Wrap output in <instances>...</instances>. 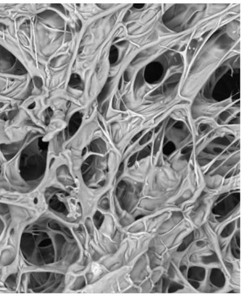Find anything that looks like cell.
I'll return each instance as SVG.
<instances>
[{"label":"cell","mask_w":244,"mask_h":297,"mask_svg":"<svg viewBox=\"0 0 244 297\" xmlns=\"http://www.w3.org/2000/svg\"><path fill=\"white\" fill-rule=\"evenodd\" d=\"M82 116L79 112L76 113L70 120L69 124V132L70 135H73L79 128L81 123Z\"/></svg>","instance_id":"6da1fadb"},{"label":"cell","mask_w":244,"mask_h":297,"mask_svg":"<svg viewBox=\"0 0 244 297\" xmlns=\"http://www.w3.org/2000/svg\"><path fill=\"white\" fill-rule=\"evenodd\" d=\"M81 82L82 81L80 75L76 73H73L71 75V78H70L69 85L71 87H73V88H77V87L81 86Z\"/></svg>","instance_id":"7a4b0ae2"},{"label":"cell","mask_w":244,"mask_h":297,"mask_svg":"<svg viewBox=\"0 0 244 297\" xmlns=\"http://www.w3.org/2000/svg\"><path fill=\"white\" fill-rule=\"evenodd\" d=\"M109 90H110L109 83H106L105 86L104 87V88L102 89L100 94H99L98 97V101L99 103H101L103 101V100H104L106 98V96L108 95Z\"/></svg>","instance_id":"3957f363"},{"label":"cell","mask_w":244,"mask_h":297,"mask_svg":"<svg viewBox=\"0 0 244 297\" xmlns=\"http://www.w3.org/2000/svg\"><path fill=\"white\" fill-rule=\"evenodd\" d=\"M118 53L117 49L114 47H112L110 49V57H109L110 63H114L117 61L118 59Z\"/></svg>","instance_id":"277c9868"},{"label":"cell","mask_w":244,"mask_h":297,"mask_svg":"<svg viewBox=\"0 0 244 297\" xmlns=\"http://www.w3.org/2000/svg\"><path fill=\"white\" fill-rule=\"evenodd\" d=\"M34 82H35V85L37 88H40V87L43 86V82L42 79L38 76H35L34 77Z\"/></svg>","instance_id":"5b68a950"},{"label":"cell","mask_w":244,"mask_h":297,"mask_svg":"<svg viewBox=\"0 0 244 297\" xmlns=\"http://www.w3.org/2000/svg\"><path fill=\"white\" fill-rule=\"evenodd\" d=\"M108 102H106V103H105V104H104V106H103L102 109L103 113H105V112H106L107 109H108Z\"/></svg>","instance_id":"8992f818"},{"label":"cell","mask_w":244,"mask_h":297,"mask_svg":"<svg viewBox=\"0 0 244 297\" xmlns=\"http://www.w3.org/2000/svg\"><path fill=\"white\" fill-rule=\"evenodd\" d=\"M144 6V4H134L133 7L135 8H137V9H140V8H142Z\"/></svg>","instance_id":"52a82bcc"},{"label":"cell","mask_w":244,"mask_h":297,"mask_svg":"<svg viewBox=\"0 0 244 297\" xmlns=\"http://www.w3.org/2000/svg\"><path fill=\"white\" fill-rule=\"evenodd\" d=\"M35 105H36V104L35 102H33L32 104H30V105L28 106V108H29V109H33V108L35 107Z\"/></svg>","instance_id":"ba28073f"},{"label":"cell","mask_w":244,"mask_h":297,"mask_svg":"<svg viewBox=\"0 0 244 297\" xmlns=\"http://www.w3.org/2000/svg\"><path fill=\"white\" fill-rule=\"evenodd\" d=\"M86 151H87L86 148H84V150H83V151H82V155H84L85 153H86Z\"/></svg>","instance_id":"9c48e42d"}]
</instances>
